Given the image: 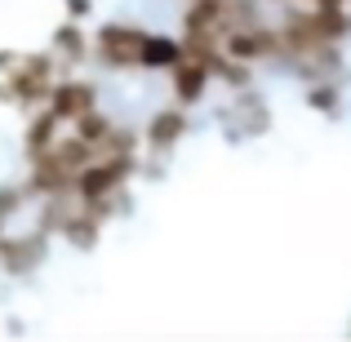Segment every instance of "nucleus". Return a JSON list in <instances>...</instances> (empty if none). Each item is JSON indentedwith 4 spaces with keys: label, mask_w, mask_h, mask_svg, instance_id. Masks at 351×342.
Returning a JSON list of instances; mask_svg holds the SVG:
<instances>
[{
    "label": "nucleus",
    "mask_w": 351,
    "mask_h": 342,
    "mask_svg": "<svg viewBox=\"0 0 351 342\" xmlns=\"http://www.w3.org/2000/svg\"><path fill=\"white\" fill-rule=\"evenodd\" d=\"M182 53H187L182 36H160V32H147V45H143V71H165V76H169V71L182 62Z\"/></svg>",
    "instance_id": "3"
},
{
    "label": "nucleus",
    "mask_w": 351,
    "mask_h": 342,
    "mask_svg": "<svg viewBox=\"0 0 351 342\" xmlns=\"http://www.w3.org/2000/svg\"><path fill=\"white\" fill-rule=\"evenodd\" d=\"M182 134H187V107H182V103H169V107H160V112L143 125V151L165 160V156L182 143Z\"/></svg>",
    "instance_id": "2"
},
{
    "label": "nucleus",
    "mask_w": 351,
    "mask_h": 342,
    "mask_svg": "<svg viewBox=\"0 0 351 342\" xmlns=\"http://www.w3.org/2000/svg\"><path fill=\"white\" fill-rule=\"evenodd\" d=\"M143 45H147V27L138 23L94 27V62H103L107 71H143Z\"/></svg>",
    "instance_id": "1"
}]
</instances>
